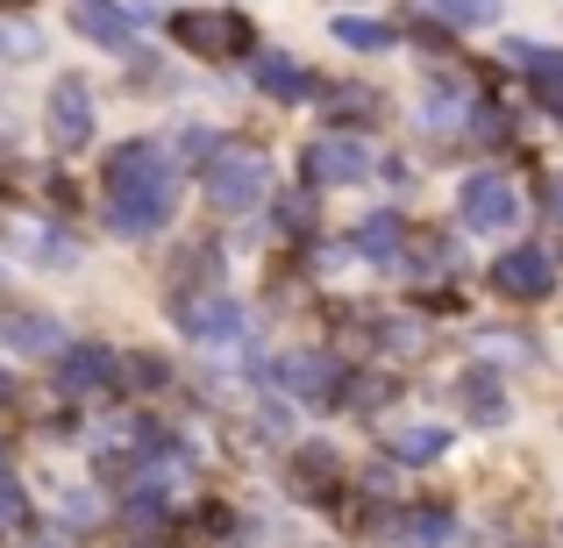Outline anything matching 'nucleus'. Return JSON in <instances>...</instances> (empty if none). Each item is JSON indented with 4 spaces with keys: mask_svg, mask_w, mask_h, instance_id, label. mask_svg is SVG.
Here are the masks:
<instances>
[{
    "mask_svg": "<svg viewBox=\"0 0 563 548\" xmlns=\"http://www.w3.org/2000/svg\"><path fill=\"white\" fill-rule=\"evenodd\" d=\"M364 171H372V157H364L350 136H329V143L307 150V179L314 186H350V179H364Z\"/></svg>",
    "mask_w": 563,
    "mask_h": 548,
    "instance_id": "obj_8",
    "label": "nucleus"
},
{
    "mask_svg": "<svg viewBox=\"0 0 563 548\" xmlns=\"http://www.w3.org/2000/svg\"><path fill=\"white\" fill-rule=\"evenodd\" d=\"M278 228H286V235H307V228H314V206H307V200H286V206H278Z\"/></svg>",
    "mask_w": 563,
    "mask_h": 548,
    "instance_id": "obj_18",
    "label": "nucleus"
},
{
    "mask_svg": "<svg viewBox=\"0 0 563 548\" xmlns=\"http://www.w3.org/2000/svg\"><path fill=\"white\" fill-rule=\"evenodd\" d=\"M385 449L399 456V463H435L442 449H450V427H399V435H385Z\"/></svg>",
    "mask_w": 563,
    "mask_h": 548,
    "instance_id": "obj_12",
    "label": "nucleus"
},
{
    "mask_svg": "<svg viewBox=\"0 0 563 548\" xmlns=\"http://www.w3.org/2000/svg\"><path fill=\"white\" fill-rule=\"evenodd\" d=\"M207 192H214L221 214H250V206L272 192V165L257 150H221L214 171H207Z\"/></svg>",
    "mask_w": 563,
    "mask_h": 548,
    "instance_id": "obj_2",
    "label": "nucleus"
},
{
    "mask_svg": "<svg viewBox=\"0 0 563 548\" xmlns=\"http://www.w3.org/2000/svg\"><path fill=\"white\" fill-rule=\"evenodd\" d=\"M51 143L57 150H86L93 143V93H86V79L51 86Z\"/></svg>",
    "mask_w": 563,
    "mask_h": 548,
    "instance_id": "obj_6",
    "label": "nucleus"
},
{
    "mask_svg": "<svg viewBox=\"0 0 563 548\" xmlns=\"http://www.w3.org/2000/svg\"><path fill=\"white\" fill-rule=\"evenodd\" d=\"M186 321V335H200V343H243V306H229V300H200Z\"/></svg>",
    "mask_w": 563,
    "mask_h": 548,
    "instance_id": "obj_10",
    "label": "nucleus"
},
{
    "mask_svg": "<svg viewBox=\"0 0 563 548\" xmlns=\"http://www.w3.org/2000/svg\"><path fill=\"white\" fill-rule=\"evenodd\" d=\"M428 8H435L442 22H456V29H493L499 22V0H428Z\"/></svg>",
    "mask_w": 563,
    "mask_h": 548,
    "instance_id": "obj_15",
    "label": "nucleus"
},
{
    "mask_svg": "<svg viewBox=\"0 0 563 548\" xmlns=\"http://www.w3.org/2000/svg\"><path fill=\"white\" fill-rule=\"evenodd\" d=\"M493 286L507 292V300H542V292L556 286V257L536 249V243H521V249H507V257L493 264Z\"/></svg>",
    "mask_w": 563,
    "mask_h": 548,
    "instance_id": "obj_5",
    "label": "nucleus"
},
{
    "mask_svg": "<svg viewBox=\"0 0 563 548\" xmlns=\"http://www.w3.org/2000/svg\"><path fill=\"white\" fill-rule=\"evenodd\" d=\"M57 384H65V392H100V384H114V357H108V349H93V343L65 349V370H57Z\"/></svg>",
    "mask_w": 563,
    "mask_h": 548,
    "instance_id": "obj_9",
    "label": "nucleus"
},
{
    "mask_svg": "<svg viewBox=\"0 0 563 548\" xmlns=\"http://www.w3.org/2000/svg\"><path fill=\"white\" fill-rule=\"evenodd\" d=\"M514 221H521V192L507 186V171H471L464 179V228L507 235Z\"/></svg>",
    "mask_w": 563,
    "mask_h": 548,
    "instance_id": "obj_3",
    "label": "nucleus"
},
{
    "mask_svg": "<svg viewBox=\"0 0 563 548\" xmlns=\"http://www.w3.org/2000/svg\"><path fill=\"white\" fill-rule=\"evenodd\" d=\"M179 206V171L151 136L122 143L108 157V228L114 235H157Z\"/></svg>",
    "mask_w": 563,
    "mask_h": 548,
    "instance_id": "obj_1",
    "label": "nucleus"
},
{
    "mask_svg": "<svg viewBox=\"0 0 563 548\" xmlns=\"http://www.w3.org/2000/svg\"><path fill=\"white\" fill-rule=\"evenodd\" d=\"M257 86H264L272 100H307V86H314V79H307V65H292V57H272V51H264V57H257Z\"/></svg>",
    "mask_w": 563,
    "mask_h": 548,
    "instance_id": "obj_11",
    "label": "nucleus"
},
{
    "mask_svg": "<svg viewBox=\"0 0 563 548\" xmlns=\"http://www.w3.org/2000/svg\"><path fill=\"white\" fill-rule=\"evenodd\" d=\"M399 243H407V228H399L393 214H372V221L357 228V249H364L372 264H399Z\"/></svg>",
    "mask_w": 563,
    "mask_h": 548,
    "instance_id": "obj_13",
    "label": "nucleus"
},
{
    "mask_svg": "<svg viewBox=\"0 0 563 548\" xmlns=\"http://www.w3.org/2000/svg\"><path fill=\"white\" fill-rule=\"evenodd\" d=\"M335 43H350V51H393V29L385 22H364V14H335Z\"/></svg>",
    "mask_w": 563,
    "mask_h": 548,
    "instance_id": "obj_14",
    "label": "nucleus"
},
{
    "mask_svg": "<svg viewBox=\"0 0 563 548\" xmlns=\"http://www.w3.org/2000/svg\"><path fill=\"white\" fill-rule=\"evenodd\" d=\"M0 399H14V378H8V370H0Z\"/></svg>",
    "mask_w": 563,
    "mask_h": 548,
    "instance_id": "obj_22",
    "label": "nucleus"
},
{
    "mask_svg": "<svg viewBox=\"0 0 563 548\" xmlns=\"http://www.w3.org/2000/svg\"><path fill=\"white\" fill-rule=\"evenodd\" d=\"M172 36L200 57H235L250 51V22L243 14H172Z\"/></svg>",
    "mask_w": 563,
    "mask_h": 548,
    "instance_id": "obj_4",
    "label": "nucleus"
},
{
    "mask_svg": "<svg viewBox=\"0 0 563 548\" xmlns=\"http://www.w3.org/2000/svg\"><path fill=\"white\" fill-rule=\"evenodd\" d=\"M71 22H79L86 43H100V51H114V57L136 51V14L114 8V0H71Z\"/></svg>",
    "mask_w": 563,
    "mask_h": 548,
    "instance_id": "obj_7",
    "label": "nucleus"
},
{
    "mask_svg": "<svg viewBox=\"0 0 563 548\" xmlns=\"http://www.w3.org/2000/svg\"><path fill=\"white\" fill-rule=\"evenodd\" d=\"M8 8H22V0H8Z\"/></svg>",
    "mask_w": 563,
    "mask_h": 548,
    "instance_id": "obj_23",
    "label": "nucleus"
},
{
    "mask_svg": "<svg viewBox=\"0 0 563 548\" xmlns=\"http://www.w3.org/2000/svg\"><path fill=\"white\" fill-rule=\"evenodd\" d=\"M22 492H14V478H0V527H22Z\"/></svg>",
    "mask_w": 563,
    "mask_h": 548,
    "instance_id": "obj_19",
    "label": "nucleus"
},
{
    "mask_svg": "<svg viewBox=\"0 0 563 548\" xmlns=\"http://www.w3.org/2000/svg\"><path fill=\"white\" fill-rule=\"evenodd\" d=\"M464 406L478 413V421H507V399H499L493 378H464Z\"/></svg>",
    "mask_w": 563,
    "mask_h": 548,
    "instance_id": "obj_16",
    "label": "nucleus"
},
{
    "mask_svg": "<svg viewBox=\"0 0 563 548\" xmlns=\"http://www.w3.org/2000/svg\"><path fill=\"white\" fill-rule=\"evenodd\" d=\"M542 206H550V221H563V179L542 186Z\"/></svg>",
    "mask_w": 563,
    "mask_h": 548,
    "instance_id": "obj_21",
    "label": "nucleus"
},
{
    "mask_svg": "<svg viewBox=\"0 0 563 548\" xmlns=\"http://www.w3.org/2000/svg\"><path fill=\"white\" fill-rule=\"evenodd\" d=\"M8 343H14V349H51V343H57V321H29V314H14V321H8Z\"/></svg>",
    "mask_w": 563,
    "mask_h": 548,
    "instance_id": "obj_17",
    "label": "nucleus"
},
{
    "mask_svg": "<svg viewBox=\"0 0 563 548\" xmlns=\"http://www.w3.org/2000/svg\"><path fill=\"white\" fill-rule=\"evenodd\" d=\"M329 114H378L372 93H329Z\"/></svg>",
    "mask_w": 563,
    "mask_h": 548,
    "instance_id": "obj_20",
    "label": "nucleus"
}]
</instances>
